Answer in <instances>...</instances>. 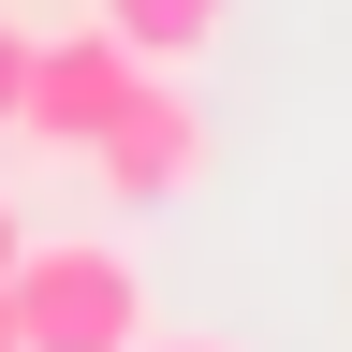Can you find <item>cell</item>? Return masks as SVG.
<instances>
[{"label": "cell", "instance_id": "1", "mask_svg": "<svg viewBox=\"0 0 352 352\" xmlns=\"http://www.w3.org/2000/svg\"><path fill=\"white\" fill-rule=\"evenodd\" d=\"M0 308H15L30 352H132L147 338V264L118 235H30L15 279H0Z\"/></svg>", "mask_w": 352, "mask_h": 352}, {"label": "cell", "instance_id": "2", "mask_svg": "<svg viewBox=\"0 0 352 352\" xmlns=\"http://www.w3.org/2000/svg\"><path fill=\"white\" fill-rule=\"evenodd\" d=\"M147 88V59L103 30V15H74V30H30V103H15V132L30 147H59V162H88L103 147V118Z\"/></svg>", "mask_w": 352, "mask_h": 352}, {"label": "cell", "instance_id": "3", "mask_svg": "<svg viewBox=\"0 0 352 352\" xmlns=\"http://www.w3.org/2000/svg\"><path fill=\"white\" fill-rule=\"evenodd\" d=\"M88 176H103L118 206L206 191V103H191V74H147V88H132V103L103 118V147H88Z\"/></svg>", "mask_w": 352, "mask_h": 352}, {"label": "cell", "instance_id": "4", "mask_svg": "<svg viewBox=\"0 0 352 352\" xmlns=\"http://www.w3.org/2000/svg\"><path fill=\"white\" fill-rule=\"evenodd\" d=\"M88 15H103V30H118V44H132L147 74H191L206 44L235 30V0H88Z\"/></svg>", "mask_w": 352, "mask_h": 352}, {"label": "cell", "instance_id": "5", "mask_svg": "<svg viewBox=\"0 0 352 352\" xmlns=\"http://www.w3.org/2000/svg\"><path fill=\"white\" fill-rule=\"evenodd\" d=\"M15 103H30V30L0 15V132H15Z\"/></svg>", "mask_w": 352, "mask_h": 352}, {"label": "cell", "instance_id": "6", "mask_svg": "<svg viewBox=\"0 0 352 352\" xmlns=\"http://www.w3.org/2000/svg\"><path fill=\"white\" fill-rule=\"evenodd\" d=\"M132 352H250V338H220V323H147Z\"/></svg>", "mask_w": 352, "mask_h": 352}, {"label": "cell", "instance_id": "7", "mask_svg": "<svg viewBox=\"0 0 352 352\" xmlns=\"http://www.w3.org/2000/svg\"><path fill=\"white\" fill-rule=\"evenodd\" d=\"M15 250H30V206H15V191H0V279H15Z\"/></svg>", "mask_w": 352, "mask_h": 352}, {"label": "cell", "instance_id": "8", "mask_svg": "<svg viewBox=\"0 0 352 352\" xmlns=\"http://www.w3.org/2000/svg\"><path fill=\"white\" fill-rule=\"evenodd\" d=\"M0 352H30V338H15V308H0Z\"/></svg>", "mask_w": 352, "mask_h": 352}]
</instances>
